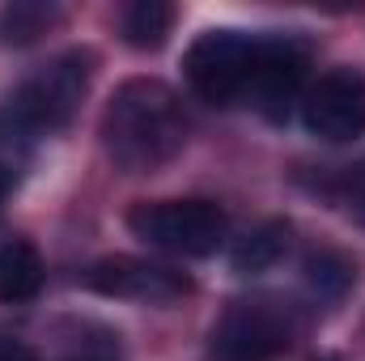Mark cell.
I'll return each mask as SVG.
<instances>
[{"label":"cell","mask_w":365,"mask_h":361,"mask_svg":"<svg viewBox=\"0 0 365 361\" xmlns=\"http://www.w3.org/2000/svg\"><path fill=\"white\" fill-rule=\"evenodd\" d=\"M187 145V115L166 81L132 77L102 111V149L128 175H149L179 158Z\"/></svg>","instance_id":"1"},{"label":"cell","mask_w":365,"mask_h":361,"mask_svg":"<svg viewBox=\"0 0 365 361\" xmlns=\"http://www.w3.org/2000/svg\"><path fill=\"white\" fill-rule=\"evenodd\" d=\"M259 51L264 39L259 34H242V30H204L187 56V81L212 106H238L251 98L255 86V68H259Z\"/></svg>","instance_id":"2"},{"label":"cell","mask_w":365,"mask_h":361,"mask_svg":"<svg viewBox=\"0 0 365 361\" xmlns=\"http://www.w3.org/2000/svg\"><path fill=\"white\" fill-rule=\"evenodd\" d=\"M297 336V315L280 298H238L208 332V361H272Z\"/></svg>","instance_id":"3"},{"label":"cell","mask_w":365,"mask_h":361,"mask_svg":"<svg viewBox=\"0 0 365 361\" xmlns=\"http://www.w3.org/2000/svg\"><path fill=\"white\" fill-rule=\"evenodd\" d=\"M128 230L158 251L204 260L225 243L230 221H225V208L212 200H153L128 213Z\"/></svg>","instance_id":"4"},{"label":"cell","mask_w":365,"mask_h":361,"mask_svg":"<svg viewBox=\"0 0 365 361\" xmlns=\"http://www.w3.org/2000/svg\"><path fill=\"white\" fill-rule=\"evenodd\" d=\"M86 90H90V56L64 51L51 64H43L34 77H26V86L13 98V111L21 123H30L38 132H56V128L73 123Z\"/></svg>","instance_id":"5"},{"label":"cell","mask_w":365,"mask_h":361,"mask_svg":"<svg viewBox=\"0 0 365 361\" xmlns=\"http://www.w3.org/2000/svg\"><path fill=\"white\" fill-rule=\"evenodd\" d=\"M302 123L319 141H357L365 132V77L357 68H331L302 93Z\"/></svg>","instance_id":"6"},{"label":"cell","mask_w":365,"mask_h":361,"mask_svg":"<svg viewBox=\"0 0 365 361\" xmlns=\"http://www.w3.org/2000/svg\"><path fill=\"white\" fill-rule=\"evenodd\" d=\"M86 289L102 298H128V302H145V306H170L191 293V280L182 272L153 264V260H136V255H110L86 268Z\"/></svg>","instance_id":"7"},{"label":"cell","mask_w":365,"mask_h":361,"mask_svg":"<svg viewBox=\"0 0 365 361\" xmlns=\"http://www.w3.org/2000/svg\"><path fill=\"white\" fill-rule=\"evenodd\" d=\"M306 43L289 39V34H276L264 39V51H259V68H255V86H251V106L268 119H284L289 106L297 102L302 93V77H306Z\"/></svg>","instance_id":"8"},{"label":"cell","mask_w":365,"mask_h":361,"mask_svg":"<svg viewBox=\"0 0 365 361\" xmlns=\"http://www.w3.org/2000/svg\"><path fill=\"white\" fill-rule=\"evenodd\" d=\"M38 289H43V260L34 243L0 238V302L17 306V302L38 298Z\"/></svg>","instance_id":"9"},{"label":"cell","mask_w":365,"mask_h":361,"mask_svg":"<svg viewBox=\"0 0 365 361\" xmlns=\"http://www.w3.org/2000/svg\"><path fill=\"white\" fill-rule=\"evenodd\" d=\"M289 234H293V230H289V221H264V225L247 230V234L234 243V251H230L234 272L255 276V272L276 268V264L284 260V251H289Z\"/></svg>","instance_id":"10"},{"label":"cell","mask_w":365,"mask_h":361,"mask_svg":"<svg viewBox=\"0 0 365 361\" xmlns=\"http://www.w3.org/2000/svg\"><path fill=\"white\" fill-rule=\"evenodd\" d=\"M60 21V9L43 0H13L0 9V47H30Z\"/></svg>","instance_id":"11"},{"label":"cell","mask_w":365,"mask_h":361,"mask_svg":"<svg viewBox=\"0 0 365 361\" xmlns=\"http://www.w3.org/2000/svg\"><path fill=\"white\" fill-rule=\"evenodd\" d=\"M175 26V4L166 0H136L123 9V39L140 51H158L170 39Z\"/></svg>","instance_id":"12"},{"label":"cell","mask_w":365,"mask_h":361,"mask_svg":"<svg viewBox=\"0 0 365 361\" xmlns=\"http://www.w3.org/2000/svg\"><path fill=\"white\" fill-rule=\"evenodd\" d=\"M302 272H306V285H310L319 298H340V293L353 285V276H357L353 260L340 255V251H331V247L310 251L306 264H302Z\"/></svg>","instance_id":"13"},{"label":"cell","mask_w":365,"mask_h":361,"mask_svg":"<svg viewBox=\"0 0 365 361\" xmlns=\"http://www.w3.org/2000/svg\"><path fill=\"white\" fill-rule=\"evenodd\" d=\"M64 361H123L119 357V345L110 340V336H98V340H81V345H73Z\"/></svg>","instance_id":"14"},{"label":"cell","mask_w":365,"mask_h":361,"mask_svg":"<svg viewBox=\"0 0 365 361\" xmlns=\"http://www.w3.org/2000/svg\"><path fill=\"white\" fill-rule=\"evenodd\" d=\"M344 191H349V204L357 208V217L365 221V162L344 175Z\"/></svg>","instance_id":"15"},{"label":"cell","mask_w":365,"mask_h":361,"mask_svg":"<svg viewBox=\"0 0 365 361\" xmlns=\"http://www.w3.org/2000/svg\"><path fill=\"white\" fill-rule=\"evenodd\" d=\"M0 361H38L34 349H26L21 340H0Z\"/></svg>","instance_id":"16"},{"label":"cell","mask_w":365,"mask_h":361,"mask_svg":"<svg viewBox=\"0 0 365 361\" xmlns=\"http://www.w3.org/2000/svg\"><path fill=\"white\" fill-rule=\"evenodd\" d=\"M4 191H9V175H4V166H0V200H4Z\"/></svg>","instance_id":"17"}]
</instances>
